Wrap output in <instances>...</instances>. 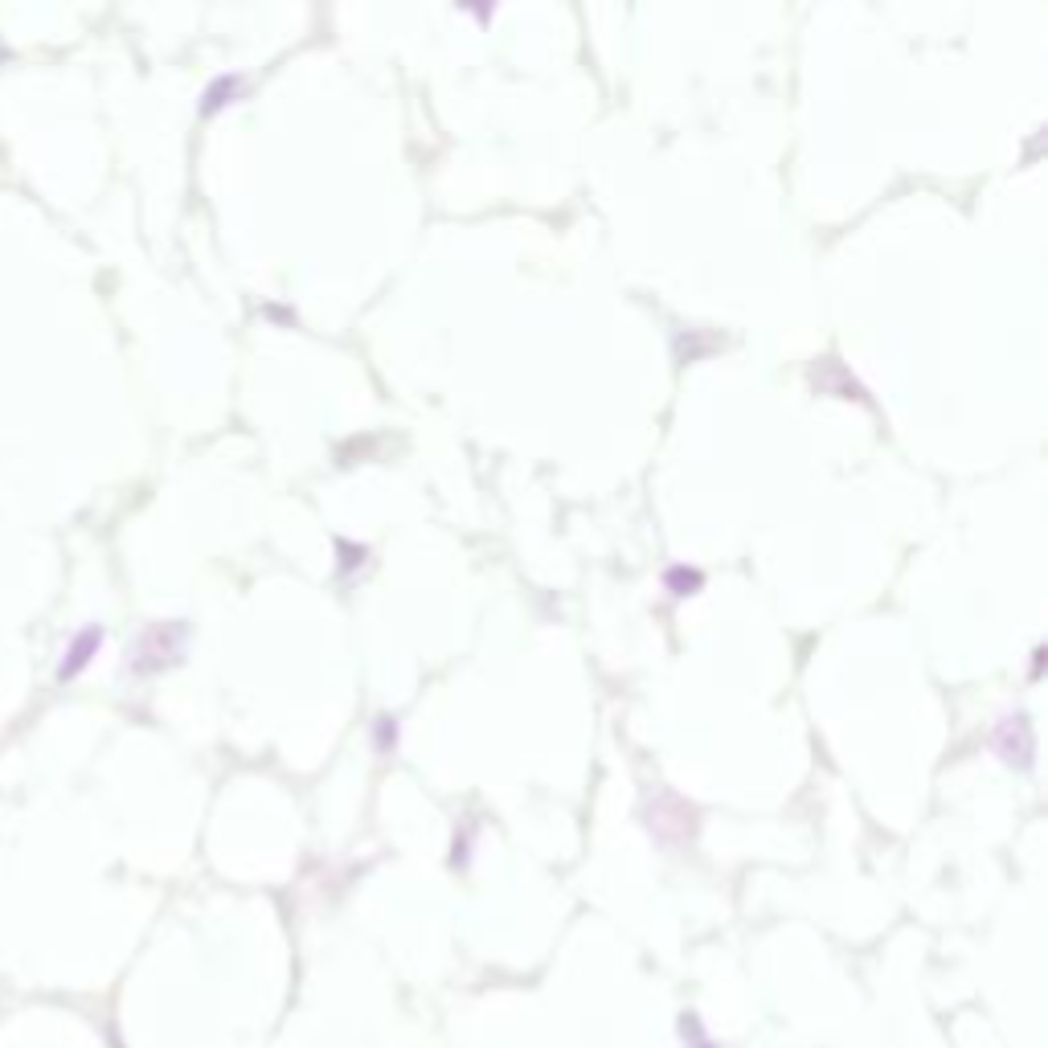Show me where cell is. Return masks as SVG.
I'll return each instance as SVG.
<instances>
[{
    "instance_id": "1",
    "label": "cell",
    "mask_w": 1048,
    "mask_h": 1048,
    "mask_svg": "<svg viewBox=\"0 0 1048 1048\" xmlns=\"http://www.w3.org/2000/svg\"><path fill=\"white\" fill-rule=\"evenodd\" d=\"M991 746L995 754L1008 762V766H1032V754H1036V737H1032V721L1028 713H1008V717H999L995 733H991Z\"/></svg>"
},
{
    "instance_id": "2",
    "label": "cell",
    "mask_w": 1048,
    "mask_h": 1048,
    "mask_svg": "<svg viewBox=\"0 0 1048 1048\" xmlns=\"http://www.w3.org/2000/svg\"><path fill=\"white\" fill-rule=\"evenodd\" d=\"M664 586L672 590V598H688L705 586V574L701 570H688V565H672V570L664 574Z\"/></svg>"
},
{
    "instance_id": "3",
    "label": "cell",
    "mask_w": 1048,
    "mask_h": 1048,
    "mask_svg": "<svg viewBox=\"0 0 1048 1048\" xmlns=\"http://www.w3.org/2000/svg\"><path fill=\"white\" fill-rule=\"evenodd\" d=\"M238 95H242V78H217L209 91H205V115L217 111V107H226V103H234Z\"/></svg>"
},
{
    "instance_id": "4",
    "label": "cell",
    "mask_w": 1048,
    "mask_h": 1048,
    "mask_svg": "<svg viewBox=\"0 0 1048 1048\" xmlns=\"http://www.w3.org/2000/svg\"><path fill=\"white\" fill-rule=\"evenodd\" d=\"M398 737H402L398 717H377V750H381V754H393V750H398Z\"/></svg>"
},
{
    "instance_id": "5",
    "label": "cell",
    "mask_w": 1048,
    "mask_h": 1048,
    "mask_svg": "<svg viewBox=\"0 0 1048 1048\" xmlns=\"http://www.w3.org/2000/svg\"><path fill=\"white\" fill-rule=\"evenodd\" d=\"M340 549L348 553V557H344V570H353L357 561H365V549H353V545H344V541H340Z\"/></svg>"
}]
</instances>
